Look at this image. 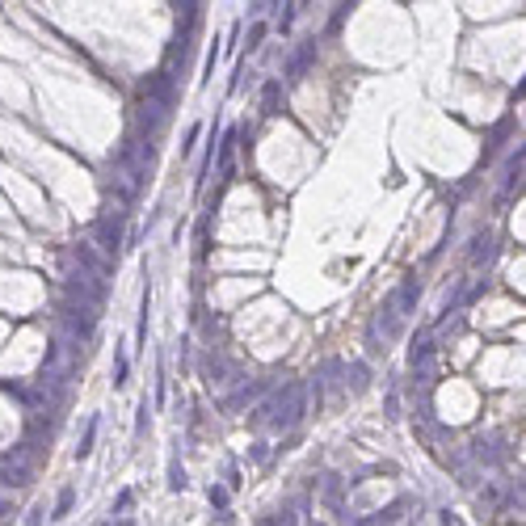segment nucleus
Here are the masks:
<instances>
[{"instance_id":"obj_1","label":"nucleus","mask_w":526,"mask_h":526,"mask_svg":"<svg viewBox=\"0 0 526 526\" xmlns=\"http://www.w3.org/2000/svg\"><path fill=\"white\" fill-rule=\"evenodd\" d=\"M303 409H307V396H303V387L299 383H290V387H283V391H274L270 396V404H261L248 421L253 426H278V430H287V426H295L299 417H303Z\"/></svg>"},{"instance_id":"obj_2","label":"nucleus","mask_w":526,"mask_h":526,"mask_svg":"<svg viewBox=\"0 0 526 526\" xmlns=\"http://www.w3.org/2000/svg\"><path fill=\"white\" fill-rule=\"evenodd\" d=\"M122 219L127 215H118V211H105L97 219V240H101L105 257H118V248H122Z\"/></svg>"},{"instance_id":"obj_3","label":"nucleus","mask_w":526,"mask_h":526,"mask_svg":"<svg viewBox=\"0 0 526 526\" xmlns=\"http://www.w3.org/2000/svg\"><path fill=\"white\" fill-rule=\"evenodd\" d=\"M63 320H68V329L80 337V341H89L97 329V316H93V307H85V303H68L63 307Z\"/></svg>"},{"instance_id":"obj_4","label":"nucleus","mask_w":526,"mask_h":526,"mask_svg":"<svg viewBox=\"0 0 526 526\" xmlns=\"http://www.w3.org/2000/svg\"><path fill=\"white\" fill-rule=\"evenodd\" d=\"M312 55H316V43H307V47H303L299 55H295V59H290V68H287V76H290V80H299V72L307 68V59H312Z\"/></svg>"},{"instance_id":"obj_5","label":"nucleus","mask_w":526,"mask_h":526,"mask_svg":"<svg viewBox=\"0 0 526 526\" xmlns=\"http://www.w3.org/2000/svg\"><path fill=\"white\" fill-rule=\"evenodd\" d=\"M93 442H97V417H89V430H85V438H80V451H76V459L93 455Z\"/></svg>"},{"instance_id":"obj_6","label":"nucleus","mask_w":526,"mask_h":526,"mask_svg":"<svg viewBox=\"0 0 526 526\" xmlns=\"http://www.w3.org/2000/svg\"><path fill=\"white\" fill-rule=\"evenodd\" d=\"M72 501H76V493L68 488V493H59V505H55V518H63L68 510H72Z\"/></svg>"},{"instance_id":"obj_7","label":"nucleus","mask_w":526,"mask_h":526,"mask_svg":"<svg viewBox=\"0 0 526 526\" xmlns=\"http://www.w3.org/2000/svg\"><path fill=\"white\" fill-rule=\"evenodd\" d=\"M274 105H278V85L270 80V85H265V114H274Z\"/></svg>"},{"instance_id":"obj_8","label":"nucleus","mask_w":526,"mask_h":526,"mask_svg":"<svg viewBox=\"0 0 526 526\" xmlns=\"http://www.w3.org/2000/svg\"><path fill=\"white\" fill-rule=\"evenodd\" d=\"M114 383H118V387L127 383V358H122V354H118V362H114Z\"/></svg>"},{"instance_id":"obj_9","label":"nucleus","mask_w":526,"mask_h":526,"mask_svg":"<svg viewBox=\"0 0 526 526\" xmlns=\"http://www.w3.org/2000/svg\"><path fill=\"white\" fill-rule=\"evenodd\" d=\"M261 34H265V26H253V34H248V51L261 43Z\"/></svg>"},{"instance_id":"obj_10","label":"nucleus","mask_w":526,"mask_h":526,"mask_svg":"<svg viewBox=\"0 0 526 526\" xmlns=\"http://www.w3.org/2000/svg\"><path fill=\"white\" fill-rule=\"evenodd\" d=\"M358 526H383V518H379V522H358Z\"/></svg>"}]
</instances>
